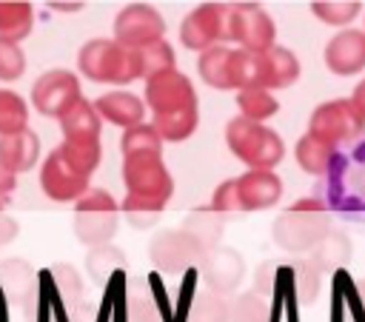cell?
Segmentation results:
<instances>
[{
    "mask_svg": "<svg viewBox=\"0 0 365 322\" xmlns=\"http://www.w3.org/2000/svg\"><path fill=\"white\" fill-rule=\"evenodd\" d=\"M143 103L145 108H151V125L157 128L163 142H182L197 131V88L182 71L171 68L145 80Z\"/></svg>",
    "mask_w": 365,
    "mask_h": 322,
    "instance_id": "6da1fadb",
    "label": "cell"
},
{
    "mask_svg": "<svg viewBox=\"0 0 365 322\" xmlns=\"http://www.w3.org/2000/svg\"><path fill=\"white\" fill-rule=\"evenodd\" d=\"M103 160L100 142H60L40 165V188L54 202H77Z\"/></svg>",
    "mask_w": 365,
    "mask_h": 322,
    "instance_id": "7a4b0ae2",
    "label": "cell"
},
{
    "mask_svg": "<svg viewBox=\"0 0 365 322\" xmlns=\"http://www.w3.org/2000/svg\"><path fill=\"white\" fill-rule=\"evenodd\" d=\"M328 211L342 214L345 219L365 222V140L354 148L351 157L339 151L336 162L325 174V182L314 194Z\"/></svg>",
    "mask_w": 365,
    "mask_h": 322,
    "instance_id": "3957f363",
    "label": "cell"
},
{
    "mask_svg": "<svg viewBox=\"0 0 365 322\" xmlns=\"http://www.w3.org/2000/svg\"><path fill=\"white\" fill-rule=\"evenodd\" d=\"M328 231H331V211L317 197L297 199L271 225L274 242L288 254H311Z\"/></svg>",
    "mask_w": 365,
    "mask_h": 322,
    "instance_id": "277c9868",
    "label": "cell"
},
{
    "mask_svg": "<svg viewBox=\"0 0 365 322\" xmlns=\"http://www.w3.org/2000/svg\"><path fill=\"white\" fill-rule=\"evenodd\" d=\"M225 142L231 154L242 165H248V171H274V165H279L285 157V142L274 128H268L265 123L242 120V117L228 120Z\"/></svg>",
    "mask_w": 365,
    "mask_h": 322,
    "instance_id": "5b68a950",
    "label": "cell"
},
{
    "mask_svg": "<svg viewBox=\"0 0 365 322\" xmlns=\"http://www.w3.org/2000/svg\"><path fill=\"white\" fill-rule=\"evenodd\" d=\"M77 68L91 83H111L123 85L137 80V60L134 48L120 46L114 37H97L88 40L77 54Z\"/></svg>",
    "mask_w": 365,
    "mask_h": 322,
    "instance_id": "8992f818",
    "label": "cell"
},
{
    "mask_svg": "<svg viewBox=\"0 0 365 322\" xmlns=\"http://www.w3.org/2000/svg\"><path fill=\"white\" fill-rule=\"evenodd\" d=\"M117 219L120 205L103 188H88L74 205V234L88 248L108 245V239L117 231Z\"/></svg>",
    "mask_w": 365,
    "mask_h": 322,
    "instance_id": "52a82bcc",
    "label": "cell"
},
{
    "mask_svg": "<svg viewBox=\"0 0 365 322\" xmlns=\"http://www.w3.org/2000/svg\"><path fill=\"white\" fill-rule=\"evenodd\" d=\"M362 131H365V120L351 105V100H328V103L317 105L308 120V134L334 148L356 142L362 137Z\"/></svg>",
    "mask_w": 365,
    "mask_h": 322,
    "instance_id": "ba28073f",
    "label": "cell"
},
{
    "mask_svg": "<svg viewBox=\"0 0 365 322\" xmlns=\"http://www.w3.org/2000/svg\"><path fill=\"white\" fill-rule=\"evenodd\" d=\"M123 182L125 194L168 202L174 194V180L163 162V154H131L123 157Z\"/></svg>",
    "mask_w": 365,
    "mask_h": 322,
    "instance_id": "9c48e42d",
    "label": "cell"
},
{
    "mask_svg": "<svg viewBox=\"0 0 365 322\" xmlns=\"http://www.w3.org/2000/svg\"><path fill=\"white\" fill-rule=\"evenodd\" d=\"M274 37L277 26L259 3H228V43L262 54L274 46Z\"/></svg>",
    "mask_w": 365,
    "mask_h": 322,
    "instance_id": "30bf717a",
    "label": "cell"
},
{
    "mask_svg": "<svg viewBox=\"0 0 365 322\" xmlns=\"http://www.w3.org/2000/svg\"><path fill=\"white\" fill-rule=\"evenodd\" d=\"M180 40L191 51H208L228 43V3H202L180 23Z\"/></svg>",
    "mask_w": 365,
    "mask_h": 322,
    "instance_id": "8fae6325",
    "label": "cell"
},
{
    "mask_svg": "<svg viewBox=\"0 0 365 322\" xmlns=\"http://www.w3.org/2000/svg\"><path fill=\"white\" fill-rule=\"evenodd\" d=\"M80 100H83L80 80H77V74H71L66 68H48L31 85V105L43 117H51V120L66 117Z\"/></svg>",
    "mask_w": 365,
    "mask_h": 322,
    "instance_id": "7c38bea8",
    "label": "cell"
},
{
    "mask_svg": "<svg viewBox=\"0 0 365 322\" xmlns=\"http://www.w3.org/2000/svg\"><path fill=\"white\" fill-rule=\"evenodd\" d=\"M165 20L154 6L145 3H128L114 17V40L125 48H143L148 43L163 40Z\"/></svg>",
    "mask_w": 365,
    "mask_h": 322,
    "instance_id": "4fadbf2b",
    "label": "cell"
},
{
    "mask_svg": "<svg viewBox=\"0 0 365 322\" xmlns=\"http://www.w3.org/2000/svg\"><path fill=\"white\" fill-rule=\"evenodd\" d=\"M148 256H151V265L157 271H163V274H182L194 262H200L205 254H202V248L185 231H163V234H157L151 239Z\"/></svg>",
    "mask_w": 365,
    "mask_h": 322,
    "instance_id": "5bb4252c",
    "label": "cell"
},
{
    "mask_svg": "<svg viewBox=\"0 0 365 322\" xmlns=\"http://www.w3.org/2000/svg\"><path fill=\"white\" fill-rule=\"evenodd\" d=\"M322 60L336 77L359 74L365 68V28H339L325 43Z\"/></svg>",
    "mask_w": 365,
    "mask_h": 322,
    "instance_id": "9a60e30c",
    "label": "cell"
},
{
    "mask_svg": "<svg viewBox=\"0 0 365 322\" xmlns=\"http://www.w3.org/2000/svg\"><path fill=\"white\" fill-rule=\"evenodd\" d=\"M234 191H237L242 214L268 211L282 197V180L274 171H245L234 177Z\"/></svg>",
    "mask_w": 365,
    "mask_h": 322,
    "instance_id": "2e32d148",
    "label": "cell"
},
{
    "mask_svg": "<svg viewBox=\"0 0 365 322\" xmlns=\"http://www.w3.org/2000/svg\"><path fill=\"white\" fill-rule=\"evenodd\" d=\"M202 279H205V288L217 296H228L237 291L242 274H245V265H242V256L234 251V248H214L208 251L202 259Z\"/></svg>",
    "mask_w": 365,
    "mask_h": 322,
    "instance_id": "e0dca14e",
    "label": "cell"
},
{
    "mask_svg": "<svg viewBox=\"0 0 365 322\" xmlns=\"http://www.w3.org/2000/svg\"><path fill=\"white\" fill-rule=\"evenodd\" d=\"M197 74L205 85L220 91H240V48L214 46L197 57Z\"/></svg>",
    "mask_w": 365,
    "mask_h": 322,
    "instance_id": "ac0fdd59",
    "label": "cell"
},
{
    "mask_svg": "<svg viewBox=\"0 0 365 322\" xmlns=\"http://www.w3.org/2000/svg\"><path fill=\"white\" fill-rule=\"evenodd\" d=\"M97 114L103 123H111V125H120V128H134L140 123H145V103L143 97L120 88V91H106L97 97L94 103Z\"/></svg>",
    "mask_w": 365,
    "mask_h": 322,
    "instance_id": "d6986e66",
    "label": "cell"
},
{
    "mask_svg": "<svg viewBox=\"0 0 365 322\" xmlns=\"http://www.w3.org/2000/svg\"><path fill=\"white\" fill-rule=\"evenodd\" d=\"M37 160H40V140L31 128L0 137V165L6 171H11L14 177L31 171L37 165Z\"/></svg>",
    "mask_w": 365,
    "mask_h": 322,
    "instance_id": "ffe728a7",
    "label": "cell"
},
{
    "mask_svg": "<svg viewBox=\"0 0 365 322\" xmlns=\"http://www.w3.org/2000/svg\"><path fill=\"white\" fill-rule=\"evenodd\" d=\"M259 63H262V77H259V85L274 91V88H288L299 80V60L291 48L285 46H271L268 51L259 54Z\"/></svg>",
    "mask_w": 365,
    "mask_h": 322,
    "instance_id": "44dd1931",
    "label": "cell"
},
{
    "mask_svg": "<svg viewBox=\"0 0 365 322\" xmlns=\"http://www.w3.org/2000/svg\"><path fill=\"white\" fill-rule=\"evenodd\" d=\"M60 131L66 142H100L103 120L94 108V103L80 100L66 117H60Z\"/></svg>",
    "mask_w": 365,
    "mask_h": 322,
    "instance_id": "7402d4cb",
    "label": "cell"
},
{
    "mask_svg": "<svg viewBox=\"0 0 365 322\" xmlns=\"http://www.w3.org/2000/svg\"><path fill=\"white\" fill-rule=\"evenodd\" d=\"M351 254H354V245H351L348 234L331 228V231L317 242V248L308 254V259L314 262V268H317L319 274H334V271H339V268H345V265L351 262Z\"/></svg>",
    "mask_w": 365,
    "mask_h": 322,
    "instance_id": "603a6c76",
    "label": "cell"
},
{
    "mask_svg": "<svg viewBox=\"0 0 365 322\" xmlns=\"http://www.w3.org/2000/svg\"><path fill=\"white\" fill-rule=\"evenodd\" d=\"M294 157H297V165L305 171V174H314V177H325L331 171V165L336 162L339 157V148L311 137L308 131L297 140V148H294Z\"/></svg>",
    "mask_w": 365,
    "mask_h": 322,
    "instance_id": "cb8c5ba5",
    "label": "cell"
},
{
    "mask_svg": "<svg viewBox=\"0 0 365 322\" xmlns=\"http://www.w3.org/2000/svg\"><path fill=\"white\" fill-rule=\"evenodd\" d=\"M222 225H225V219L217 217L214 208L208 205V208H194V211L188 214V219L182 222V231L202 248V254H208V251L220 248Z\"/></svg>",
    "mask_w": 365,
    "mask_h": 322,
    "instance_id": "d4e9b609",
    "label": "cell"
},
{
    "mask_svg": "<svg viewBox=\"0 0 365 322\" xmlns=\"http://www.w3.org/2000/svg\"><path fill=\"white\" fill-rule=\"evenodd\" d=\"M34 28V9L31 3H17V0H3L0 3V37L20 43L31 34Z\"/></svg>",
    "mask_w": 365,
    "mask_h": 322,
    "instance_id": "484cf974",
    "label": "cell"
},
{
    "mask_svg": "<svg viewBox=\"0 0 365 322\" xmlns=\"http://www.w3.org/2000/svg\"><path fill=\"white\" fill-rule=\"evenodd\" d=\"M134 60H137V77L140 80H151L163 71L177 68L174 66V48H171V43H165V37L157 43H148L143 48H134Z\"/></svg>",
    "mask_w": 365,
    "mask_h": 322,
    "instance_id": "4316f807",
    "label": "cell"
},
{
    "mask_svg": "<svg viewBox=\"0 0 365 322\" xmlns=\"http://www.w3.org/2000/svg\"><path fill=\"white\" fill-rule=\"evenodd\" d=\"M237 108H240V117L242 120H251V123H262L268 117H274L279 111V103L277 97L268 91V88H242L237 91Z\"/></svg>",
    "mask_w": 365,
    "mask_h": 322,
    "instance_id": "83f0119b",
    "label": "cell"
},
{
    "mask_svg": "<svg viewBox=\"0 0 365 322\" xmlns=\"http://www.w3.org/2000/svg\"><path fill=\"white\" fill-rule=\"evenodd\" d=\"M120 151L123 157L131 154H163V137L151 123H140L134 128H125L120 137Z\"/></svg>",
    "mask_w": 365,
    "mask_h": 322,
    "instance_id": "f1b7e54d",
    "label": "cell"
},
{
    "mask_svg": "<svg viewBox=\"0 0 365 322\" xmlns=\"http://www.w3.org/2000/svg\"><path fill=\"white\" fill-rule=\"evenodd\" d=\"M362 6L365 3H359V0H314L311 14L319 17L322 23H328V26L348 28L356 20V14L362 11Z\"/></svg>",
    "mask_w": 365,
    "mask_h": 322,
    "instance_id": "f546056e",
    "label": "cell"
},
{
    "mask_svg": "<svg viewBox=\"0 0 365 322\" xmlns=\"http://www.w3.org/2000/svg\"><path fill=\"white\" fill-rule=\"evenodd\" d=\"M23 128H29V105H26V100L11 88H0V137L23 131Z\"/></svg>",
    "mask_w": 365,
    "mask_h": 322,
    "instance_id": "4dcf8cb0",
    "label": "cell"
},
{
    "mask_svg": "<svg viewBox=\"0 0 365 322\" xmlns=\"http://www.w3.org/2000/svg\"><path fill=\"white\" fill-rule=\"evenodd\" d=\"M225 322H268V302L257 291H242L228 299Z\"/></svg>",
    "mask_w": 365,
    "mask_h": 322,
    "instance_id": "1f68e13d",
    "label": "cell"
},
{
    "mask_svg": "<svg viewBox=\"0 0 365 322\" xmlns=\"http://www.w3.org/2000/svg\"><path fill=\"white\" fill-rule=\"evenodd\" d=\"M125 322H160L157 305L143 282H128L125 294Z\"/></svg>",
    "mask_w": 365,
    "mask_h": 322,
    "instance_id": "d6a6232c",
    "label": "cell"
},
{
    "mask_svg": "<svg viewBox=\"0 0 365 322\" xmlns=\"http://www.w3.org/2000/svg\"><path fill=\"white\" fill-rule=\"evenodd\" d=\"M228 316V299L205 291H197L188 308V322H225Z\"/></svg>",
    "mask_w": 365,
    "mask_h": 322,
    "instance_id": "836d02e7",
    "label": "cell"
},
{
    "mask_svg": "<svg viewBox=\"0 0 365 322\" xmlns=\"http://www.w3.org/2000/svg\"><path fill=\"white\" fill-rule=\"evenodd\" d=\"M291 276H294V291H297V299L302 305H311L319 294V285H322V274L314 268L311 259H297L291 265Z\"/></svg>",
    "mask_w": 365,
    "mask_h": 322,
    "instance_id": "e575fe53",
    "label": "cell"
},
{
    "mask_svg": "<svg viewBox=\"0 0 365 322\" xmlns=\"http://www.w3.org/2000/svg\"><path fill=\"white\" fill-rule=\"evenodd\" d=\"M165 202H157V199H145V197H131L125 194V199L120 202V211L128 217V222L140 225V228H148L160 219Z\"/></svg>",
    "mask_w": 365,
    "mask_h": 322,
    "instance_id": "d590c367",
    "label": "cell"
},
{
    "mask_svg": "<svg viewBox=\"0 0 365 322\" xmlns=\"http://www.w3.org/2000/svg\"><path fill=\"white\" fill-rule=\"evenodd\" d=\"M86 265H88V274L94 279H108L114 268H123L125 265V256H123V251H117L111 245H97V248L88 251Z\"/></svg>",
    "mask_w": 365,
    "mask_h": 322,
    "instance_id": "8d00e7d4",
    "label": "cell"
},
{
    "mask_svg": "<svg viewBox=\"0 0 365 322\" xmlns=\"http://www.w3.org/2000/svg\"><path fill=\"white\" fill-rule=\"evenodd\" d=\"M23 71H26V54H23V48L17 43L0 37V80L11 83V80L23 77Z\"/></svg>",
    "mask_w": 365,
    "mask_h": 322,
    "instance_id": "74e56055",
    "label": "cell"
},
{
    "mask_svg": "<svg viewBox=\"0 0 365 322\" xmlns=\"http://www.w3.org/2000/svg\"><path fill=\"white\" fill-rule=\"evenodd\" d=\"M211 208L217 217L222 219H237L242 217V208H240V199H237V191H234V180H225L217 185L214 197H211Z\"/></svg>",
    "mask_w": 365,
    "mask_h": 322,
    "instance_id": "f35d334b",
    "label": "cell"
},
{
    "mask_svg": "<svg viewBox=\"0 0 365 322\" xmlns=\"http://www.w3.org/2000/svg\"><path fill=\"white\" fill-rule=\"evenodd\" d=\"M51 276H54L57 291H60V296H63L66 305H74L83 296V282H80V276H77V271L71 265H57L51 271Z\"/></svg>",
    "mask_w": 365,
    "mask_h": 322,
    "instance_id": "ab89813d",
    "label": "cell"
},
{
    "mask_svg": "<svg viewBox=\"0 0 365 322\" xmlns=\"http://www.w3.org/2000/svg\"><path fill=\"white\" fill-rule=\"evenodd\" d=\"M277 276V262H262L259 268H257V274H254V291L259 294V296H268V294H274V279Z\"/></svg>",
    "mask_w": 365,
    "mask_h": 322,
    "instance_id": "60d3db41",
    "label": "cell"
},
{
    "mask_svg": "<svg viewBox=\"0 0 365 322\" xmlns=\"http://www.w3.org/2000/svg\"><path fill=\"white\" fill-rule=\"evenodd\" d=\"M14 188H17V177H14L11 171H6V168L0 165V211H3V205H6L9 199H11Z\"/></svg>",
    "mask_w": 365,
    "mask_h": 322,
    "instance_id": "b9f144b4",
    "label": "cell"
},
{
    "mask_svg": "<svg viewBox=\"0 0 365 322\" xmlns=\"http://www.w3.org/2000/svg\"><path fill=\"white\" fill-rule=\"evenodd\" d=\"M14 234H17V222L0 211V248L9 245V242L14 239Z\"/></svg>",
    "mask_w": 365,
    "mask_h": 322,
    "instance_id": "7bdbcfd3",
    "label": "cell"
},
{
    "mask_svg": "<svg viewBox=\"0 0 365 322\" xmlns=\"http://www.w3.org/2000/svg\"><path fill=\"white\" fill-rule=\"evenodd\" d=\"M348 100H351V105L359 111V117L365 120V80H359V83L354 85V91H351Z\"/></svg>",
    "mask_w": 365,
    "mask_h": 322,
    "instance_id": "ee69618b",
    "label": "cell"
},
{
    "mask_svg": "<svg viewBox=\"0 0 365 322\" xmlns=\"http://www.w3.org/2000/svg\"><path fill=\"white\" fill-rule=\"evenodd\" d=\"M51 9H57V11H80L83 3H51Z\"/></svg>",
    "mask_w": 365,
    "mask_h": 322,
    "instance_id": "f6af8a7d",
    "label": "cell"
},
{
    "mask_svg": "<svg viewBox=\"0 0 365 322\" xmlns=\"http://www.w3.org/2000/svg\"><path fill=\"white\" fill-rule=\"evenodd\" d=\"M356 296H359V305H362V311H365V279L356 285Z\"/></svg>",
    "mask_w": 365,
    "mask_h": 322,
    "instance_id": "bcb514c9",
    "label": "cell"
}]
</instances>
